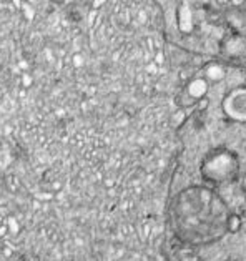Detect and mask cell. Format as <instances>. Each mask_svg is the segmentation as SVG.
I'll return each mask as SVG.
<instances>
[{"label":"cell","instance_id":"1","mask_svg":"<svg viewBox=\"0 0 246 261\" xmlns=\"http://www.w3.org/2000/svg\"><path fill=\"white\" fill-rule=\"evenodd\" d=\"M225 110L228 115L238 120H246V88L235 90L225 101Z\"/></svg>","mask_w":246,"mask_h":261},{"label":"cell","instance_id":"2","mask_svg":"<svg viewBox=\"0 0 246 261\" xmlns=\"http://www.w3.org/2000/svg\"><path fill=\"white\" fill-rule=\"evenodd\" d=\"M225 54L231 57V59H238V57L246 55V39L241 35H235L230 37L228 40L225 42Z\"/></svg>","mask_w":246,"mask_h":261},{"label":"cell","instance_id":"3","mask_svg":"<svg viewBox=\"0 0 246 261\" xmlns=\"http://www.w3.org/2000/svg\"><path fill=\"white\" fill-rule=\"evenodd\" d=\"M206 92H208V84H206V80H203V79L192 80L190 84H188L186 90H185L188 100H190V103H193V101H198L200 98H203Z\"/></svg>","mask_w":246,"mask_h":261},{"label":"cell","instance_id":"4","mask_svg":"<svg viewBox=\"0 0 246 261\" xmlns=\"http://www.w3.org/2000/svg\"><path fill=\"white\" fill-rule=\"evenodd\" d=\"M225 75H226V70H225V67L222 65V63H211V65L206 68V77L210 80H213V82L223 80Z\"/></svg>","mask_w":246,"mask_h":261}]
</instances>
